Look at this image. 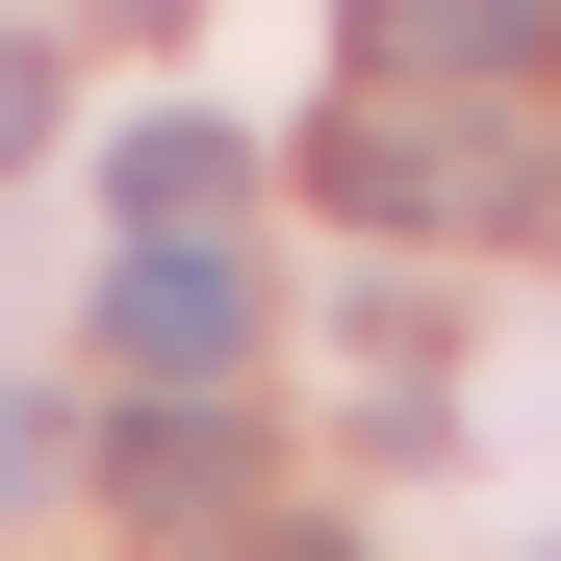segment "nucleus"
Listing matches in <instances>:
<instances>
[{
  "mask_svg": "<svg viewBox=\"0 0 561 561\" xmlns=\"http://www.w3.org/2000/svg\"><path fill=\"white\" fill-rule=\"evenodd\" d=\"M332 205L357 230H561V153L536 128H459V103H409V77H383V103H332Z\"/></svg>",
  "mask_w": 561,
  "mask_h": 561,
  "instance_id": "f257e3e1",
  "label": "nucleus"
},
{
  "mask_svg": "<svg viewBox=\"0 0 561 561\" xmlns=\"http://www.w3.org/2000/svg\"><path fill=\"white\" fill-rule=\"evenodd\" d=\"M103 332H128V383H230V357H255V280H230V230H128Z\"/></svg>",
  "mask_w": 561,
  "mask_h": 561,
  "instance_id": "f03ea898",
  "label": "nucleus"
},
{
  "mask_svg": "<svg viewBox=\"0 0 561 561\" xmlns=\"http://www.w3.org/2000/svg\"><path fill=\"white\" fill-rule=\"evenodd\" d=\"M103 205H128V230H230V205H255V153H230V128H128V153H103Z\"/></svg>",
  "mask_w": 561,
  "mask_h": 561,
  "instance_id": "7ed1b4c3",
  "label": "nucleus"
},
{
  "mask_svg": "<svg viewBox=\"0 0 561 561\" xmlns=\"http://www.w3.org/2000/svg\"><path fill=\"white\" fill-rule=\"evenodd\" d=\"M561 0H383V77H536Z\"/></svg>",
  "mask_w": 561,
  "mask_h": 561,
  "instance_id": "20e7f679",
  "label": "nucleus"
},
{
  "mask_svg": "<svg viewBox=\"0 0 561 561\" xmlns=\"http://www.w3.org/2000/svg\"><path fill=\"white\" fill-rule=\"evenodd\" d=\"M26 128H51V77H26V51H0V153H26Z\"/></svg>",
  "mask_w": 561,
  "mask_h": 561,
  "instance_id": "39448f33",
  "label": "nucleus"
},
{
  "mask_svg": "<svg viewBox=\"0 0 561 561\" xmlns=\"http://www.w3.org/2000/svg\"><path fill=\"white\" fill-rule=\"evenodd\" d=\"M103 26H179V0H103Z\"/></svg>",
  "mask_w": 561,
  "mask_h": 561,
  "instance_id": "423d86ee",
  "label": "nucleus"
}]
</instances>
